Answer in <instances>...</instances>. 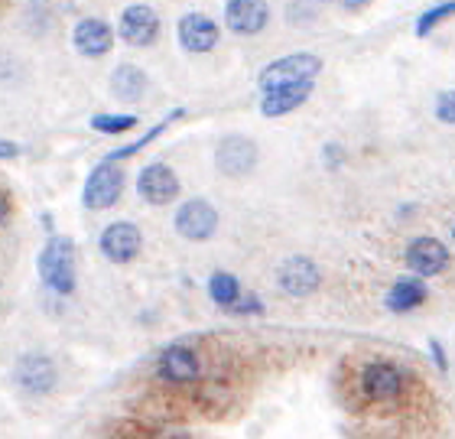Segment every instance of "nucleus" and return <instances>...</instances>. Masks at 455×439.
Returning a JSON list of instances; mask_svg holds the SVG:
<instances>
[{
    "label": "nucleus",
    "mask_w": 455,
    "mask_h": 439,
    "mask_svg": "<svg viewBox=\"0 0 455 439\" xmlns=\"http://www.w3.org/2000/svg\"><path fill=\"white\" fill-rule=\"evenodd\" d=\"M39 280L46 283L52 293L59 296H72L76 293V244L72 238H62V235H52L46 241V248L39 251L36 260Z\"/></svg>",
    "instance_id": "nucleus-1"
},
{
    "label": "nucleus",
    "mask_w": 455,
    "mask_h": 439,
    "mask_svg": "<svg viewBox=\"0 0 455 439\" xmlns=\"http://www.w3.org/2000/svg\"><path fill=\"white\" fill-rule=\"evenodd\" d=\"M319 72H323V59L315 56V52H293V56L276 59V62L260 68L257 85H260V92H274V88H286V85H303V82H313Z\"/></svg>",
    "instance_id": "nucleus-2"
},
{
    "label": "nucleus",
    "mask_w": 455,
    "mask_h": 439,
    "mask_svg": "<svg viewBox=\"0 0 455 439\" xmlns=\"http://www.w3.org/2000/svg\"><path fill=\"white\" fill-rule=\"evenodd\" d=\"M124 192V172L117 163L111 160H101L92 170V176L85 180V189H82V202H85V209L92 212H105L111 209L114 202L121 199Z\"/></svg>",
    "instance_id": "nucleus-3"
},
{
    "label": "nucleus",
    "mask_w": 455,
    "mask_h": 439,
    "mask_svg": "<svg viewBox=\"0 0 455 439\" xmlns=\"http://www.w3.org/2000/svg\"><path fill=\"white\" fill-rule=\"evenodd\" d=\"M13 381H17V387L23 394L46 397V394L56 391L59 368L49 355H23V358L13 364Z\"/></svg>",
    "instance_id": "nucleus-4"
},
{
    "label": "nucleus",
    "mask_w": 455,
    "mask_h": 439,
    "mask_svg": "<svg viewBox=\"0 0 455 439\" xmlns=\"http://www.w3.org/2000/svg\"><path fill=\"white\" fill-rule=\"evenodd\" d=\"M361 391L371 403H394L403 394V371L394 362H371L361 371Z\"/></svg>",
    "instance_id": "nucleus-5"
},
{
    "label": "nucleus",
    "mask_w": 455,
    "mask_h": 439,
    "mask_svg": "<svg viewBox=\"0 0 455 439\" xmlns=\"http://www.w3.org/2000/svg\"><path fill=\"white\" fill-rule=\"evenodd\" d=\"M257 144L244 134H228L221 137L219 150H215V166H219L221 176H231V180H241L257 166Z\"/></svg>",
    "instance_id": "nucleus-6"
},
{
    "label": "nucleus",
    "mask_w": 455,
    "mask_h": 439,
    "mask_svg": "<svg viewBox=\"0 0 455 439\" xmlns=\"http://www.w3.org/2000/svg\"><path fill=\"white\" fill-rule=\"evenodd\" d=\"M172 225H176V231H180V238L209 241L212 235L219 231V212H215V205L205 199H189L180 205Z\"/></svg>",
    "instance_id": "nucleus-7"
},
{
    "label": "nucleus",
    "mask_w": 455,
    "mask_h": 439,
    "mask_svg": "<svg viewBox=\"0 0 455 439\" xmlns=\"http://www.w3.org/2000/svg\"><path fill=\"white\" fill-rule=\"evenodd\" d=\"M199 374H202V362L189 345H170V348L160 355V362H156V378H160L163 384H172V387L196 384Z\"/></svg>",
    "instance_id": "nucleus-8"
},
{
    "label": "nucleus",
    "mask_w": 455,
    "mask_h": 439,
    "mask_svg": "<svg viewBox=\"0 0 455 439\" xmlns=\"http://www.w3.org/2000/svg\"><path fill=\"white\" fill-rule=\"evenodd\" d=\"M98 248H101V254L111 264H131V260H137V254L143 248V235L133 221H114V225H108L101 231Z\"/></svg>",
    "instance_id": "nucleus-9"
},
{
    "label": "nucleus",
    "mask_w": 455,
    "mask_h": 439,
    "mask_svg": "<svg viewBox=\"0 0 455 439\" xmlns=\"http://www.w3.org/2000/svg\"><path fill=\"white\" fill-rule=\"evenodd\" d=\"M407 267L413 270V277H436L449 267V248L439 238H429V235H419L407 244Z\"/></svg>",
    "instance_id": "nucleus-10"
},
{
    "label": "nucleus",
    "mask_w": 455,
    "mask_h": 439,
    "mask_svg": "<svg viewBox=\"0 0 455 439\" xmlns=\"http://www.w3.org/2000/svg\"><path fill=\"white\" fill-rule=\"evenodd\" d=\"M276 283L286 296L293 299H303V296H313L323 283V270L315 267V260L309 258H286L276 270Z\"/></svg>",
    "instance_id": "nucleus-11"
},
{
    "label": "nucleus",
    "mask_w": 455,
    "mask_h": 439,
    "mask_svg": "<svg viewBox=\"0 0 455 439\" xmlns=\"http://www.w3.org/2000/svg\"><path fill=\"white\" fill-rule=\"evenodd\" d=\"M137 192H140V199L150 202V205H170V202L180 196V176H176L172 166H166V163H150V166H143L140 176H137Z\"/></svg>",
    "instance_id": "nucleus-12"
},
{
    "label": "nucleus",
    "mask_w": 455,
    "mask_h": 439,
    "mask_svg": "<svg viewBox=\"0 0 455 439\" xmlns=\"http://www.w3.org/2000/svg\"><path fill=\"white\" fill-rule=\"evenodd\" d=\"M124 43H131V46H153L156 36H160V17H156V10L147 7V4H133L121 13V27H117Z\"/></svg>",
    "instance_id": "nucleus-13"
},
{
    "label": "nucleus",
    "mask_w": 455,
    "mask_h": 439,
    "mask_svg": "<svg viewBox=\"0 0 455 439\" xmlns=\"http://www.w3.org/2000/svg\"><path fill=\"white\" fill-rule=\"evenodd\" d=\"M267 20H270L267 0H228L225 4V27L235 36H257V33H264Z\"/></svg>",
    "instance_id": "nucleus-14"
},
{
    "label": "nucleus",
    "mask_w": 455,
    "mask_h": 439,
    "mask_svg": "<svg viewBox=\"0 0 455 439\" xmlns=\"http://www.w3.org/2000/svg\"><path fill=\"white\" fill-rule=\"evenodd\" d=\"M176 33H180V43L186 52L192 56H202V52H212L219 46V23L205 13H186V17L176 23Z\"/></svg>",
    "instance_id": "nucleus-15"
},
{
    "label": "nucleus",
    "mask_w": 455,
    "mask_h": 439,
    "mask_svg": "<svg viewBox=\"0 0 455 439\" xmlns=\"http://www.w3.org/2000/svg\"><path fill=\"white\" fill-rule=\"evenodd\" d=\"M111 46H114V29L108 27L105 20H98V17L78 20L76 49L82 52V56L98 59V56H105V52H111Z\"/></svg>",
    "instance_id": "nucleus-16"
},
{
    "label": "nucleus",
    "mask_w": 455,
    "mask_h": 439,
    "mask_svg": "<svg viewBox=\"0 0 455 439\" xmlns=\"http://www.w3.org/2000/svg\"><path fill=\"white\" fill-rule=\"evenodd\" d=\"M313 95V82H303V85H286L274 88V92H264L260 98V115L264 117H283L293 115L296 108H303Z\"/></svg>",
    "instance_id": "nucleus-17"
},
{
    "label": "nucleus",
    "mask_w": 455,
    "mask_h": 439,
    "mask_svg": "<svg viewBox=\"0 0 455 439\" xmlns=\"http://www.w3.org/2000/svg\"><path fill=\"white\" fill-rule=\"evenodd\" d=\"M427 296L429 290L423 283V277H400L387 290V296H384V306H387L390 313H413V309L427 303Z\"/></svg>",
    "instance_id": "nucleus-18"
},
{
    "label": "nucleus",
    "mask_w": 455,
    "mask_h": 439,
    "mask_svg": "<svg viewBox=\"0 0 455 439\" xmlns=\"http://www.w3.org/2000/svg\"><path fill=\"white\" fill-rule=\"evenodd\" d=\"M111 92L117 101H137L147 92V76L137 66H117L111 76Z\"/></svg>",
    "instance_id": "nucleus-19"
},
{
    "label": "nucleus",
    "mask_w": 455,
    "mask_h": 439,
    "mask_svg": "<svg viewBox=\"0 0 455 439\" xmlns=\"http://www.w3.org/2000/svg\"><path fill=\"white\" fill-rule=\"evenodd\" d=\"M241 280L235 277V274H228V270H215L209 277V296L212 303L221 306V309H231V306L241 299Z\"/></svg>",
    "instance_id": "nucleus-20"
},
{
    "label": "nucleus",
    "mask_w": 455,
    "mask_h": 439,
    "mask_svg": "<svg viewBox=\"0 0 455 439\" xmlns=\"http://www.w3.org/2000/svg\"><path fill=\"white\" fill-rule=\"evenodd\" d=\"M455 17V0H439V4H433L429 10H423L417 20V36H429L433 29L439 27V23H446V20Z\"/></svg>",
    "instance_id": "nucleus-21"
},
{
    "label": "nucleus",
    "mask_w": 455,
    "mask_h": 439,
    "mask_svg": "<svg viewBox=\"0 0 455 439\" xmlns=\"http://www.w3.org/2000/svg\"><path fill=\"white\" fill-rule=\"evenodd\" d=\"M176 117H182V111H172L170 117H166V121H160V124L153 127V131H147V134L140 137V140H133V144H127V147H121V150H114L111 156H105V160H111V163H117V160H127V156H133V153H140L143 147L147 144H153V140H156V137L163 134V131H166V127L172 124V121H176Z\"/></svg>",
    "instance_id": "nucleus-22"
},
{
    "label": "nucleus",
    "mask_w": 455,
    "mask_h": 439,
    "mask_svg": "<svg viewBox=\"0 0 455 439\" xmlns=\"http://www.w3.org/2000/svg\"><path fill=\"white\" fill-rule=\"evenodd\" d=\"M92 127L98 134H127L137 127V117L133 115H95L92 117Z\"/></svg>",
    "instance_id": "nucleus-23"
},
{
    "label": "nucleus",
    "mask_w": 455,
    "mask_h": 439,
    "mask_svg": "<svg viewBox=\"0 0 455 439\" xmlns=\"http://www.w3.org/2000/svg\"><path fill=\"white\" fill-rule=\"evenodd\" d=\"M133 436H121V439H192L186 430H153V427H137L131 423Z\"/></svg>",
    "instance_id": "nucleus-24"
},
{
    "label": "nucleus",
    "mask_w": 455,
    "mask_h": 439,
    "mask_svg": "<svg viewBox=\"0 0 455 439\" xmlns=\"http://www.w3.org/2000/svg\"><path fill=\"white\" fill-rule=\"evenodd\" d=\"M436 117L443 124L455 127V88H449V92H443L436 98Z\"/></svg>",
    "instance_id": "nucleus-25"
},
{
    "label": "nucleus",
    "mask_w": 455,
    "mask_h": 439,
    "mask_svg": "<svg viewBox=\"0 0 455 439\" xmlns=\"http://www.w3.org/2000/svg\"><path fill=\"white\" fill-rule=\"evenodd\" d=\"M228 313H235V315H260L264 313V303H260V296H254V293H241V299H237L235 306H231V309H228Z\"/></svg>",
    "instance_id": "nucleus-26"
},
{
    "label": "nucleus",
    "mask_w": 455,
    "mask_h": 439,
    "mask_svg": "<svg viewBox=\"0 0 455 439\" xmlns=\"http://www.w3.org/2000/svg\"><path fill=\"white\" fill-rule=\"evenodd\" d=\"M429 352H433V362H436L439 371H449V358H446V348L439 339H429Z\"/></svg>",
    "instance_id": "nucleus-27"
},
{
    "label": "nucleus",
    "mask_w": 455,
    "mask_h": 439,
    "mask_svg": "<svg viewBox=\"0 0 455 439\" xmlns=\"http://www.w3.org/2000/svg\"><path fill=\"white\" fill-rule=\"evenodd\" d=\"M13 156H20V144H13V140H4V137H0V160H13Z\"/></svg>",
    "instance_id": "nucleus-28"
},
{
    "label": "nucleus",
    "mask_w": 455,
    "mask_h": 439,
    "mask_svg": "<svg viewBox=\"0 0 455 439\" xmlns=\"http://www.w3.org/2000/svg\"><path fill=\"white\" fill-rule=\"evenodd\" d=\"M323 160H329V166H332V170H335V166H339V163H341V147L329 144V147H325V153H323Z\"/></svg>",
    "instance_id": "nucleus-29"
},
{
    "label": "nucleus",
    "mask_w": 455,
    "mask_h": 439,
    "mask_svg": "<svg viewBox=\"0 0 455 439\" xmlns=\"http://www.w3.org/2000/svg\"><path fill=\"white\" fill-rule=\"evenodd\" d=\"M7 219H10V199H7V192H0V228H4Z\"/></svg>",
    "instance_id": "nucleus-30"
},
{
    "label": "nucleus",
    "mask_w": 455,
    "mask_h": 439,
    "mask_svg": "<svg viewBox=\"0 0 455 439\" xmlns=\"http://www.w3.org/2000/svg\"><path fill=\"white\" fill-rule=\"evenodd\" d=\"M341 4H345L348 10H361V7H368L371 0H341Z\"/></svg>",
    "instance_id": "nucleus-31"
},
{
    "label": "nucleus",
    "mask_w": 455,
    "mask_h": 439,
    "mask_svg": "<svg viewBox=\"0 0 455 439\" xmlns=\"http://www.w3.org/2000/svg\"><path fill=\"white\" fill-rule=\"evenodd\" d=\"M452 238H455V228H452Z\"/></svg>",
    "instance_id": "nucleus-32"
}]
</instances>
